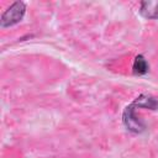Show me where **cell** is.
<instances>
[{
    "mask_svg": "<svg viewBox=\"0 0 158 158\" xmlns=\"http://www.w3.org/2000/svg\"><path fill=\"white\" fill-rule=\"evenodd\" d=\"M149 70V64L143 54H138L135 57L133 64H132V73L135 75H144Z\"/></svg>",
    "mask_w": 158,
    "mask_h": 158,
    "instance_id": "obj_4",
    "label": "cell"
},
{
    "mask_svg": "<svg viewBox=\"0 0 158 158\" xmlns=\"http://www.w3.org/2000/svg\"><path fill=\"white\" fill-rule=\"evenodd\" d=\"M136 111H137V107L133 105V102H131L125 110H123V114H122V123L125 125V127L130 131V132H133V133H142L146 131L147 126L143 121H141L137 115H136Z\"/></svg>",
    "mask_w": 158,
    "mask_h": 158,
    "instance_id": "obj_2",
    "label": "cell"
},
{
    "mask_svg": "<svg viewBox=\"0 0 158 158\" xmlns=\"http://www.w3.org/2000/svg\"><path fill=\"white\" fill-rule=\"evenodd\" d=\"M25 14H26V4L23 1H15L1 14L0 26L2 28H6L16 25L23 19Z\"/></svg>",
    "mask_w": 158,
    "mask_h": 158,
    "instance_id": "obj_1",
    "label": "cell"
},
{
    "mask_svg": "<svg viewBox=\"0 0 158 158\" xmlns=\"http://www.w3.org/2000/svg\"><path fill=\"white\" fill-rule=\"evenodd\" d=\"M138 12L144 19L158 20V1H142Z\"/></svg>",
    "mask_w": 158,
    "mask_h": 158,
    "instance_id": "obj_3",
    "label": "cell"
}]
</instances>
